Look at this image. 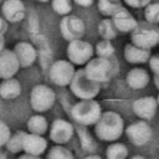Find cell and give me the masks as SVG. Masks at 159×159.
Wrapping results in <instances>:
<instances>
[{
    "label": "cell",
    "mask_w": 159,
    "mask_h": 159,
    "mask_svg": "<svg viewBox=\"0 0 159 159\" xmlns=\"http://www.w3.org/2000/svg\"><path fill=\"white\" fill-rule=\"evenodd\" d=\"M21 93V84L15 78H6L0 84V97L4 99H15Z\"/></svg>",
    "instance_id": "obj_20"
},
{
    "label": "cell",
    "mask_w": 159,
    "mask_h": 159,
    "mask_svg": "<svg viewBox=\"0 0 159 159\" xmlns=\"http://www.w3.org/2000/svg\"><path fill=\"white\" fill-rule=\"evenodd\" d=\"M84 22L82 19L75 15H66L60 22V31L61 35L65 40L73 41V40H80L84 35Z\"/></svg>",
    "instance_id": "obj_9"
},
{
    "label": "cell",
    "mask_w": 159,
    "mask_h": 159,
    "mask_svg": "<svg viewBox=\"0 0 159 159\" xmlns=\"http://www.w3.org/2000/svg\"><path fill=\"white\" fill-rule=\"evenodd\" d=\"M10 137H11V132H10L9 125L5 122L0 120V147L6 145Z\"/></svg>",
    "instance_id": "obj_30"
},
{
    "label": "cell",
    "mask_w": 159,
    "mask_h": 159,
    "mask_svg": "<svg viewBox=\"0 0 159 159\" xmlns=\"http://www.w3.org/2000/svg\"><path fill=\"white\" fill-rule=\"evenodd\" d=\"M106 157L107 159H127L128 148L123 143L112 142L106 149Z\"/></svg>",
    "instance_id": "obj_22"
},
{
    "label": "cell",
    "mask_w": 159,
    "mask_h": 159,
    "mask_svg": "<svg viewBox=\"0 0 159 159\" xmlns=\"http://www.w3.org/2000/svg\"><path fill=\"white\" fill-rule=\"evenodd\" d=\"M5 48V40H4V35H0V52Z\"/></svg>",
    "instance_id": "obj_37"
},
{
    "label": "cell",
    "mask_w": 159,
    "mask_h": 159,
    "mask_svg": "<svg viewBox=\"0 0 159 159\" xmlns=\"http://www.w3.org/2000/svg\"><path fill=\"white\" fill-rule=\"evenodd\" d=\"M144 19L149 24H159V2H150L144 7Z\"/></svg>",
    "instance_id": "obj_28"
},
{
    "label": "cell",
    "mask_w": 159,
    "mask_h": 159,
    "mask_svg": "<svg viewBox=\"0 0 159 159\" xmlns=\"http://www.w3.org/2000/svg\"><path fill=\"white\" fill-rule=\"evenodd\" d=\"M5 31H6V21L5 19L0 17V35H4Z\"/></svg>",
    "instance_id": "obj_35"
},
{
    "label": "cell",
    "mask_w": 159,
    "mask_h": 159,
    "mask_svg": "<svg viewBox=\"0 0 159 159\" xmlns=\"http://www.w3.org/2000/svg\"><path fill=\"white\" fill-rule=\"evenodd\" d=\"M75 65L71 63L68 60H57L51 65L48 70V76L56 86L65 87L70 86L75 76Z\"/></svg>",
    "instance_id": "obj_8"
},
{
    "label": "cell",
    "mask_w": 159,
    "mask_h": 159,
    "mask_svg": "<svg viewBox=\"0 0 159 159\" xmlns=\"http://www.w3.org/2000/svg\"><path fill=\"white\" fill-rule=\"evenodd\" d=\"M17 57V61L20 63V67H30L31 65L35 63L37 58V51L35 46L30 42L21 41L17 42L12 50Z\"/></svg>",
    "instance_id": "obj_15"
},
{
    "label": "cell",
    "mask_w": 159,
    "mask_h": 159,
    "mask_svg": "<svg viewBox=\"0 0 159 159\" xmlns=\"http://www.w3.org/2000/svg\"><path fill=\"white\" fill-rule=\"evenodd\" d=\"M46 159H75V157L70 149H67L63 145L57 144V145L50 148Z\"/></svg>",
    "instance_id": "obj_26"
},
{
    "label": "cell",
    "mask_w": 159,
    "mask_h": 159,
    "mask_svg": "<svg viewBox=\"0 0 159 159\" xmlns=\"http://www.w3.org/2000/svg\"><path fill=\"white\" fill-rule=\"evenodd\" d=\"M71 114L81 125H94L102 114V107L96 99H80L72 107Z\"/></svg>",
    "instance_id": "obj_3"
},
{
    "label": "cell",
    "mask_w": 159,
    "mask_h": 159,
    "mask_svg": "<svg viewBox=\"0 0 159 159\" xmlns=\"http://www.w3.org/2000/svg\"><path fill=\"white\" fill-rule=\"evenodd\" d=\"M47 149V140L39 134H32V133H26L24 137V145L22 150L26 154L31 155H37L40 157L43 154Z\"/></svg>",
    "instance_id": "obj_16"
},
{
    "label": "cell",
    "mask_w": 159,
    "mask_h": 159,
    "mask_svg": "<svg viewBox=\"0 0 159 159\" xmlns=\"http://www.w3.org/2000/svg\"><path fill=\"white\" fill-rule=\"evenodd\" d=\"M148 62H149V67L153 71V73L154 75H159V55L150 56Z\"/></svg>",
    "instance_id": "obj_33"
},
{
    "label": "cell",
    "mask_w": 159,
    "mask_h": 159,
    "mask_svg": "<svg viewBox=\"0 0 159 159\" xmlns=\"http://www.w3.org/2000/svg\"><path fill=\"white\" fill-rule=\"evenodd\" d=\"M84 72L89 78L98 83L108 82L112 76V65L109 58L104 57H92L86 65H84Z\"/></svg>",
    "instance_id": "obj_7"
},
{
    "label": "cell",
    "mask_w": 159,
    "mask_h": 159,
    "mask_svg": "<svg viewBox=\"0 0 159 159\" xmlns=\"http://www.w3.org/2000/svg\"><path fill=\"white\" fill-rule=\"evenodd\" d=\"M124 60L128 63L133 65H139V63H145L150 58V50L142 48L139 46H135L134 43H127L124 46Z\"/></svg>",
    "instance_id": "obj_18"
},
{
    "label": "cell",
    "mask_w": 159,
    "mask_h": 159,
    "mask_svg": "<svg viewBox=\"0 0 159 159\" xmlns=\"http://www.w3.org/2000/svg\"><path fill=\"white\" fill-rule=\"evenodd\" d=\"M94 53L98 57L109 58L114 53V46H113L112 41L111 40H104V39L98 41L96 43V47H94Z\"/></svg>",
    "instance_id": "obj_25"
},
{
    "label": "cell",
    "mask_w": 159,
    "mask_h": 159,
    "mask_svg": "<svg viewBox=\"0 0 159 159\" xmlns=\"http://www.w3.org/2000/svg\"><path fill=\"white\" fill-rule=\"evenodd\" d=\"M78 135H80V138H81V142H82V145H83V148L86 149V150H93L94 149V143H93V140H92V138L87 134V132L86 130H83V129H81V130H78Z\"/></svg>",
    "instance_id": "obj_31"
},
{
    "label": "cell",
    "mask_w": 159,
    "mask_h": 159,
    "mask_svg": "<svg viewBox=\"0 0 159 159\" xmlns=\"http://www.w3.org/2000/svg\"><path fill=\"white\" fill-rule=\"evenodd\" d=\"M130 42L142 48L150 50L159 43V27L149 22H139L130 32Z\"/></svg>",
    "instance_id": "obj_4"
},
{
    "label": "cell",
    "mask_w": 159,
    "mask_h": 159,
    "mask_svg": "<svg viewBox=\"0 0 159 159\" xmlns=\"http://www.w3.org/2000/svg\"><path fill=\"white\" fill-rule=\"evenodd\" d=\"M130 159H147V158L143 157V155H134V157H132Z\"/></svg>",
    "instance_id": "obj_40"
},
{
    "label": "cell",
    "mask_w": 159,
    "mask_h": 159,
    "mask_svg": "<svg viewBox=\"0 0 159 159\" xmlns=\"http://www.w3.org/2000/svg\"><path fill=\"white\" fill-rule=\"evenodd\" d=\"M83 159H102V158H101L99 155H94V154H93V155H87V157H84Z\"/></svg>",
    "instance_id": "obj_39"
},
{
    "label": "cell",
    "mask_w": 159,
    "mask_h": 159,
    "mask_svg": "<svg viewBox=\"0 0 159 159\" xmlns=\"http://www.w3.org/2000/svg\"><path fill=\"white\" fill-rule=\"evenodd\" d=\"M158 45H159V43H158Z\"/></svg>",
    "instance_id": "obj_44"
},
{
    "label": "cell",
    "mask_w": 159,
    "mask_h": 159,
    "mask_svg": "<svg viewBox=\"0 0 159 159\" xmlns=\"http://www.w3.org/2000/svg\"><path fill=\"white\" fill-rule=\"evenodd\" d=\"M1 10L4 19L9 22H19L25 16V5L21 0H6Z\"/></svg>",
    "instance_id": "obj_17"
},
{
    "label": "cell",
    "mask_w": 159,
    "mask_h": 159,
    "mask_svg": "<svg viewBox=\"0 0 159 159\" xmlns=\"http://www.w3.org/2000/svg\"><path fill=\"white\" fill-rule=\"evenodd\" d=\"M56 101L55 92L46 84H36L30 93V103L35 112L43 113L48 111Z\"/></svg>",
    "instance_id": "obj_6"
},
{
    "label": "cell",
    "mask_w": 159,
    "mask_h": 159,
    "mask_svg": "<svg viewBox=\"0 0 159 159\" xmlns=\"http://www.w3.org/2000/svg\"><path fill=\"white\" fill-rule=\"evenodd\" d=\"M153 82L155 84V87L159 89V75H154V78H153Z\"/></svg>",
    "instance_id": "obj_38"
},
{
    "label": "cell",
    "mask_w": 159,
    "mask_h": 159,
    "mask_svg": "<svg viewBox=\"0 0 159 159\" xmlns=\"http://www.w3.org/2000/svg\"><path fill=\"white\" fill-rule=\"evenodd\" d=\"M73 135V125L62 118H57L51 123L50 127V139L60 145L70 142Z\"/></svg>",
    "instance_id": "obj_11"
},
{
    "label": "cell",
    "mask_w": 159,
    "mask_h": 159,
    "mask_svg": "<svg viewBox=\"0 0 159 159\" xmlns=\"http://www.w3.org/2000/svg\"><path fill=\"white\" fill-rule=\"evenodd\" d=\"M26 127H27L29 133L43 135L48 129V123H47V120L43 116L35 114V116H31L29 118V120L26 123Z\"/></svg>",
    "instance_id": "obj_21"
},
{
    "label": "cell",
    "mask_w": 159,
    "mask_h": 159,
    "mask_svg": "<svg viewBox=\"0 0 159 159\" xmlns=\"http://www.w3.org/2000/svg\"><path fill=\"white\" fill-rule=\"evenodd\" d=\"M98 11L106 16V17H112L122 6L119 2H114L112 0H98L97 2Z\"/></svg>",
    "instance_id": "obj_24"
},
{
    "label": "cell",
    "mask_w": 159,
    "mask_h": 159,
    "mask_svg": "<svg viewBox=\"0 0 159 159\" xmlns=\"http://www.w3.org/2000/svg\"><path fill=\"white\" fill-rule=\"evenodd\" d=\"M133 112L134 114L143 120H150L158 109V102L157 98L153 96H144L140 98H137L133 102Z\"/></svg>",
    "instance_id": "obj_12"
},
{
    "label": "cell",
    "mask_w": 159,
    "mask_h": 159,
    "mask_svg": "<svg viewBox=\"0 0 159 159\" xmlns=\"http://www.w3.org/2000/svg\"><path fill=\"white\" fill-rule=\"evenodd\" d=\"M70 89L78 99H94L101 92V83L89 78L84 68H80L75 72Z\"/></svg>",
    "instance_id": "obj_2"
},
{
    "label": "cell",
    "mask_w": 159,
    "mask_h": 159,
    "mask_svg": "<svg viewBox=\"0 0 159 159\" xmlns=\"http://www.w3.org/2000/svg\"><path fill=\"white\" fill-rule=\"evenodd\" d=\"M112 21H113L117 31L122 32V34H130L139 24L135 20V17L129 12V10H127L125 7H120L112 16Z\"/></svg>",
    "instance_id": "obj_14"
},
{
    "label": "cell",
    "mask_w": 159,
    "mask_h": 159,
    "mask_svg": "<svg viewBox=\"0 0 159 159\" xmlns=\"http://www.w3.org/2000/svg\"><path fill=\"white\" fill-rule=\"evenodd\" d=\"M125 135L128 137L129 142L137 147H142L147 144L152 139V128L147 120H137L132 124H129L125 129Z\"/></svg>",
    "instance_id": "obj_10"
},
{
    "label": "cell",
    "mask_w": 159,
    "mask_h": 159,
    "mask_svg": "<svg viewBox=\"0 0 159 159\" xmlns=\"http://www.w3.org/2000/svg\"><path fill=\"white\" fill-rule=\"evenodd\" d=\"M78 6H83V7H87V6H91L93 4V0H73Z\"/></svg>",
    "instance_id": "obj_34"
},
{
    "label": "cell",
    "mask_w": 159,
    "mask_h": 159,
    "mask_svg": "<svg viewBox=\"0 0 159 159\" xmlns=\"http://www.w3.org/2000/svg\"><path fill=\"white\" fill-rule=\"evenodd\" d=\"M25 132H16L15 134H11L10 139L6 143V148L9 152L11 153H19L22 150V145H24V137H25Z\"/></svg>",
    "instance_id": "obj_27"
},
{
    "label": "cell",
    "mask_w": 159,
    "mask_h": 159,
    "mask_svg": "<svg viewBox=\"0 0 159 159\" xmlns=\"http://www.w3.org/2000/svg\"><path fill=\"white\" fill-rule=\"evenodd\" d=\"M35 1H40V2H47V1H50V0H35Z\"/></svg>",
    "instance_id": "obj_41"
},
{
    "label": "cell",
    "mask_w": 159,
    "mask_h": 159,
    "mask_svg": "<svg viewBox=\"0 0 159 159\" xmlns=\"http://www.w3.org/2000/svg\"><path fill=\"white\" fill-rule=\"evenodd\" d=\"M20 68L17 57L12 50L4 48L0 52V78L6 80L14 77Z\"/></svg>",
    "instance_id": "obj_13"
},
{
    "label": "cell",
    "mask_w": 159,
    "mask_h": 159,
    "mask_svg": "<svg viewBox=\"0 0 159 159\" xmlns=\"http://www.w3.org/2000/svg\"><path fill=\"white\" fill-rule=\"evenodd\" d=\"M124 132V120L122 116L114 111L102 112L99 119L94 124V133L103 142H117Z\"/></svg>",
    "instance_id": "obj_1"
},
{
    "label": "cell",
    "mask_w": 159,
    "mask_h": 159,
    "mask_svg": "<svg viewBox=\"0 0 159 159\" xmlns=\"http://www.w3.org/2000/svg\"><path fill=\"white\" fill-rule=\"evenodd\" d=\"M98 34L104 40H113L118 31L112 21V17H106L98 24Z\"/></svg>",
    "instance_id": "obj_23"
},
{
    "label": "cell",
    "mask_w": 159,
    "mask_h": 159,
    "mask_svg": "<svg viewBox=\"0 0 159 159\" xmlns=\"http://www.w3.org/2000/svg\"><path fill=\"white\" fill-rule=\"evenodd\" d=\"M52 9L56 14L61 15V16H66L70 15L71 10H72V4L71 0H52L51 1Z\"/></svg>",
    "instance_id": "obj_29"
},
{
    "label": "cell",
    "mask_w": 159,
    "mask_h": 159,
    "mask_svg": "<svg viewBox=\"0 0 159 159\" xmlns=\"http://www.w3.org/2000/svg\"><path fill=\"white\" fill-rule=\"evenodd\" d=\"M125 2V5H128L129 7L133 9H142L145 7L147 5H149L152 2V0H123Z\"/></svg>",
    "instance_id": "obj_32"
},
{
    "label": "cell",
    "mask_w": 159,
    "mask_h": 159,
    "mask_svg": "<svg viewBox=\"0 0 159 159\" xmlns=\"http://www.w3.org/2000/svg\"><path fill=\"white\" fill-rule=\"evenodd\" d=\"M149 80H150L149 73L147 72V70L142 67H134L129 70L125 76V82L132 89H142L147 87Z\"/></svg>",
    "instance_id": "obj_19"
},
{
    "label": "cell",
    "mask_w": 159,
    "mask_h": 159,
    "mask_svg": "<svg viewBox=\"0 0 159 159\" xmlns=\"http://www.w3.org/2000/svg\"><path fill=\"white\" fill-rule=\"evenodd\" d=\"M112 1H114V2H119V4H120V0H112Z\"/></svg>",
    "instance_id": "obj_43"
},
{
    "label": "cell",
    "mask_w": 159,
    "mask_h": 159,
    "mask_svg": "<svg viewBox=\"0 0 159 159\" xmlns=\"http://www.w3.org/2000/svg\"><path fill=\"white\" fill-rule=\"evenodd\" d=\"M157 102H158V106H159V93H158V96H157Z\"/></svg>",
    "instance_id": "obj_42"
},
{
    "label": "cell",
    "mask_w": 159,
    "mask_h": 159,
    "mask_svg": "<svg viewBox=\"0 0 159 159\" xmlns=\"http://www.w3.org/2000/svg\"><path fill=\"white\" fill-rule=\"evenodd\" d=\"M17 159H41L40 157H37V155H31V154H22V155H20Z\"/></svg>",
    "instance_id": "obj_36"
},
{
    "label": "cell",
    "mask_w": 159,
    "mask_h": 159,
    "mask_svg": "<svg viewBox=\"0 0 159 159\" xmlns=\"http://www.w3.org/2000/svg\"><path fill=\"white\" fill-rule=\"evenodd\" d=\"M66 50L68 61L77 66H84L94 55V47L82 39L70 41Z\"/></svg>",
    "instance_id": "obj_5"
}]
</instances>
